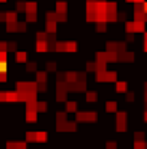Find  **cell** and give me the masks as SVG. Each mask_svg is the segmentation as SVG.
Listing matches in <instances>:
<instances>
[{
	"label": "cell",
	"instance_id": "7a4b0ae2",
	"mask_svg": "<svg viewBox=\"0 0 147 149\" xmlns=\"http://www.w3.org/2000/svg\"><path fill=\"white\" fill-rule=\"evenodd\" d=\"M128 2H143V0H128Z\"/></svg>",
	"mask_w": 147,
	"mask_h": 149
},
{
	"label": "cell",
	"instance_id": "6da1fadb",
	"mask_svg": "<svg viewBox=\"0 0 147 149\" xmlns=\"http://www.w3.org/2000/svg\"><path fill=\"white\" fill-rule=\"evenodd\" d=\"M117 91H125V82H117Z\"/></svg>",
	"mask_w": 147,
	"mask_h": 149
}]
</instances>
